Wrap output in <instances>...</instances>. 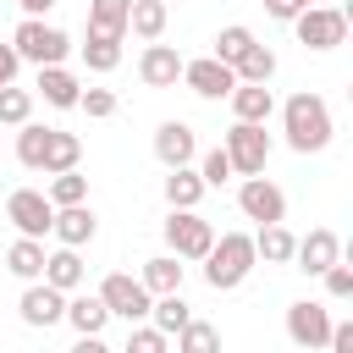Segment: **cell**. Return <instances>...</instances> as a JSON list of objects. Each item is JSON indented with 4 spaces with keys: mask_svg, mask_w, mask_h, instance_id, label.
I'll list each match as a JSON object with an SVG mask.
<instances>
[{
    "mask_svg": "<svg viewBox=\"0 0 353 353\" xmlns=\"http://www.w3.org/2000/svg\"><path fill=\"white\" fill-rule=\"evenodd\" d=\"M17 72H22L17 50H11V44H0V88H11V83H17Z\"/></svg>",
    "mask_w": 353,
    "mask_h": 353,
    "instance_id": "41",
    "label": "cell"
},
{
    "mask_svg": "<svg viewBox=\"0 0 353 353\" xmlns=\"http://www.w3.org/2000/svg\"><path fill=\"white\" fill-rule=\"evenodd\" d=\"M221 149H226V160H232L237 176H259L265 160H270V132L265 127H248V121H232Z\"/></svg>",
    "mask_w": 353,
    "mask_h": 353,
    "instance_id": "6",
    "label": "cell"
},
{
    "mask_svg": "<svg viewBox=\"0 0 353 353\" xmlns=\"http://www.w3.org/2000/svg\"><path fill=\"white\" fill-rule=\"evenodd\" d=\"M6 221L17 226V237L44 243V232H50V221H55V204L44 199V188H17V193L6 199Z\"/></svg>",
    "mask_w": 353,
    "mask_h": 353,
    "instance_id": "7",
    "label": "cell"
},
{
    "mask_svg": "<svg viewBox=\"0 0 353 353\" xmlns=\"http://www.w3.org/2000/svg\"><path fill=\"white\" fill-rule=\"evenodd\" d=\"M309 6H314V0H309Z\"/></svg>",
    "mask_w": 353,
    "mask_h": 353,
    "instance_id": "45",
    "label": "cell"
},
{
    "mask_svg": "<svg viewBox=\"0 0 353 353\" xmlns=\"http://www.w3.org/2000/svg\"><path fill=\"white\" fill-rule=\"evenodd\" d=\"M138 77H143V88H176V83H182V55H176L171 44H143Z\"/></svg>",
    "mask_w": 353,
    "mask_h": 353,
    "instance_id": "15",
    "label": "cell"
},
{
    "mask_svg": "<svg viewBox=\"0 0 353 353\" xmlns=\"http://www.w3.org/2000/svg\"><path fill=\"white\" fill-rule=\"evenodd\" d=\"M17 6H22V17H44L55 0H17Z\"/></svg>",
    "mask_w": 353,
    "mask_h": 353,
    "instance_id": "44",
    "label": "cell"
},
{
    "mask_svg": "<svg viewBox=\"0 0 353 353\" xmlns=\"http://www.w3.org/2000/svg\"><path fill=\"white\" fill-rule=\"evenodd\" d=\"M44 143H50V127H39V121H22L17 127V160L28 171H44Z\"/></svg>",
    "mask_w": 353,
    "mask_h": 353,
    "instance_id": "31",
    "label": "cell"
},
{
    "mask_svg": "<svg viewBox=\"0 0 353 353\" xmlns=\"http://www.w3.org/2000/svg\"><path fill=\"white\" fill-rule=\"evenodd\" d=\"M72 353H110V342H105V336H77Z\"/></svg>",
    "mask_w": 353,
    "mask_h": 353,
    "instance_id": "43",
    "label": "cell"
},
{
    "mask_svg": "<svg viewBox=\"0 0 353 353\" xmlns=\"http://www.w3.org/2000/svg\"><path fill=\"white\" fill-rule=\"evenodd\" d=\"M188 320H193V303H188L182 292H165V298H154V303H149V325H154L160 336H176Z\"/></svg>",
    "mask_w": 353,
    "mask_h": 353,
    "instance_id": "25",
    "label": "cell"
},
{
    "mask_svg": "<svg viewBox=\"0 0 353 353\" xmlns=\"http://www.w3.org/2000/svg\"><path fill=\"white\" fill-rule=\"evenodd\" d=\"M210 188L199 182V171L193 165H176V171H165V204L171 210H199V199H204Z\"/></svg>",
    "mask_w": 353,
    "mask_h": 353,
    "instance_id": "24",
    "label": "cell"
},
{
    "mask_svg": "<svg viewBox=\"0 0 353 353\" xmlns=\"http://www.w3.org/2000/svg\"><path fill=\"white\" fill-rule=\"evenodd\" d=\"M22 121H33V94L28 88H0V127H22Z\"/></svg>",
    "mask_w": 353,
    "mask_h": 353,
    "instance_id": "35",
    "label": "cell"
},
{
    "mask_svg": "<svg viewBox=\"0 0 353 353\" xmlns=\"http://www.w3.org/2000/svg\"><path fill=\"white\" fill-rule=\"evenodd\" d=\"M320 281H325V292H331L336 303H347V298H353V270H347V265H331Z\"/></svg>",
    "mask_w": 353,
    "mask_h": 353,
    "instance_id": "39",
    "label": "cell"
},
{
    "mask_svg": "<svg viewBox=\"0 0 353 353\" xmlns=\"http://www.w3.org/2000/svg\"><path fill=\"white\" fill-rule=\"evenodd\" d=\"M303 6H309V0H265V11H270L276 22H292V17L303 11Z\"/></svg>",
    "mask_w": 353,
    "mask_h": 353,
    "instance_id": "42",
    "label": "cell"
},
{
    "mask_svg": "<svg viewBox=\"0 0 353 353\" xmlns=\"http://www.w3.org/2000/svg\"><path fill=\"white\" fill-rule=\"evenodd\" d=\"M182 83H188L199 99H226V94L237 88L232 66H221V61H210V55H199V61H182Z\"/></svg>",
    "mask_w": 353,
    "mask_h": 353,
    "instance_id": "13",
    "label": "cell"
},
{
    "mask_svg": "<svg viewBox=\"0 0 353 353\" xmlns=\"http://www.w3.org/2000/svg\"><path fill=\"white\" fill-rule=\"evenodd\" d=\"M77 110H88L94 121H105V116H116V94H110V88H83Z\"/></svg>",
    "mask_w": 353,
    "mask_h": 353,
    "instance_id": "38",
    "label": "cell"
},
{
    "mask_svg": "<svg viewBox=\"0 0 353 353\" xmlns=\"http://www.w3.org/2000/svg\"><path fill=\"white\" fill-rule=\"evenodd\" d=\"M193 154H199V138H193L188 121H160V127H154V160H160L165 171L193 165Z\"/></svg>",
    "mask_w": 353,
    "mask_h": 353,
    "instance_id": "14",
    "label": "cell"
},
{
    "mask_svg": "<svg viewBox=\"0 0 353 353\" xmlns=\"http://www.w3.org/2000/svg\"><path fill=\"white\" fill-rule=\"evenodd\" d=\"M121 353H171V336H160L154 325H132L127 331V347Z\"/></svg>",
    "mask_w": 353,
    "mask_h": 353,
    "instance_id": "37",
    "label": "cell"
},
{
    "mask_svg": "<svg viewBox=\"0 0 353 353\" xmlns=\"http://www.w3.org/2000/svg\"><path fill=\"white\" fill-rule=\"evenodd\" d=\"M83 61H88V72H116V66H121V39H110V33H88Z\"/></svg>",
    "mask_w": 353,
    "mask_h": 353,
    "instance_id": "34",
    "label": "cell"
},
{
    "mask_svg": "<svg viewBox=\"0 0 353 353\" xmlns=\"http://www.w3.org/2000/svg\"><path fill=\"white\" fill-rule=\"evenodd\" d=\"M50 232H55V243H61V248H83V243H94L99 221H94V210H88V204H72V210H55Z\"/></svg>",
    "mask_w": 353,
    "mask_h": 353,
    "instance_id": "17",
    "label": "cell"
},
{
    "mask_svg": "<svg viewBox=\"0 0 353 353\" xmlns=\"http://www.w3.org/2000/svg\"><path fill=\"white\" fill-rule=\"evenodd\" d=\"M77 160H83V138H77V132H61V127H50V143H44V176L77 171Z\"/></svg>",
    "mask_w": 353,
    "mask_h": 353,
    "instance_id": "23",
    "label": "cell"
},
{
    "mask_svg": "<svg viewBox=\"0 0 353 353\" xmlns=\"http://www.w3.org/2000/svg\"><path fill=\"white\" fill-rule=\"evenodd\" d=\"M127 11H132V0H88V33L121 39L127 33Z\"/></svg>",
    "mask_w": 353,
    "mask_h": 353,
    "instance_id": "28",
    "label": "cell"
},
{
    "mask_svg": "<svg viewBox=\"0 0 353 353\" xmlns=\"http://www.w3.org/2000/svg\"><path fill=\"white\" fill-rule=\"evenodd\" d=\"M292 248H298V237L287 226H259V237H254V259H265V265H287Z\"/></svg>",
    "mask_w": 353,
    "mask_h": 353,
    "instance_id": "29",
    "label": "cell"
},
{
    "mask_svg": "<svg viewBox=\"0 0 353 353\" xmlns=\"http://www.w3.org/2000/svg\"><path fill=\"white\" fill-rule=\"evenodd\" d=\"M237 210H243L248 221H259V226H281V221H287V193H281L270 176H243Z\"/></svg>",
    "mask_w": 353,
    "mask_h": 353,
    "instance_id": "10",
    "label": "cell"
},
{
    "mask_svg": "<svg viewBox=\"0 0 353 353\" xmlns=\"http://www.w3.org/2000/svg\"><path fill=\"white\" fill-rule=\"evenodd\" d=\"M165 22H171L165 0H132V11H127V33H138L143 44H160Z\"/></svg>",
    "mask_w": 353,
    "mask_h": 353,
    "instance_id": "22",
    "label": "cell"
},
{
    "mask_svg": "<svg viewBox=\"0 0 353 353\" xmlns=\"http://www.w3.org/2000/svg\"><path fill=\"white\" fill-rule=\"evenodd\" d=\"M248 44H259V39H254L243 22H232V28H221V33H215V50H210V61H221V66H237V55H243Z\"/></svg>",
    "mask_w": 353,
    "mask_h": 353,
    "instance_id": "33",
    "label": "cell"
},
{
    "mask_svg": "<svg viewBox=\"0 0 353 353\" xmlns=\"http://www.w3.org/2000/svg\"><path fill=\"white\" fill-rule=\"evenodd\" d=\"M83 276H88V265H83L77 248H55V254H44V276H39L44 287H55V292H77Z\"/></svg>",
    "mask_w": 353,
    "mask_h": 353,
    "instance_id": "18",
    "label": "cell"
},
{
    "mask_svg": "<svg viewBox=\"0 0 353 353\" xmlns=\"http://www.w3.org/2000/svg\"><path fill=\"white\" fill-rule=\"evenodd\" d=\"M44 199H50L55 210H72V204H88V176H83V171H61V176H50V188H44Z\"/></svg>",
    "mask_w": 353,
    "mask_h": 353,
    "instance_id": "30",
    "label": "cell"
},
{
    "mask_svg": "<svg viewBox=\"0 0 353 353\" xmlns=\"http://www.w3.org/2000/svg\"><path fill=\"white\" fill-rule=\"evenodd\" d=\"M237 171H232V160H226V149H210L204 160H199V182L204 188H221V182H232Z\"/></svg>",
    "mask_w": 353,
    "mask_h": 353,
    "instance_id": "36",
    "label": "cell"
},
{
    "mask_svg": "<svg viewBox=\"0 0 353 353\" xmlns=\"http://www.w3.org/2000/svg\"><path fill=\"white\" fill-rule=\"evenodd\" d=\"M287 336H292V347H298V353H320V347H325V336H331V309H325V303H314V298L287 303Z\"/></svg>",
    "mask_w": 353,
    "mask_h": 353,
    "instance_id": "9",
    "label": "cell"
},
{
    "mask_svg": "<svg viewBox=\"0 0 353 353\" xmlns=\"http://www.w3.org/2000/svg\"><path fill=\"white\" fill-rule=\"evenodd\" d=\"M99 303L110 309V320L138 325V320H149V303H154V298L143 292V281H138V276H121V270H116V276H105V281H99Z\"/></svg>",
    "mask_w": 353,
    "mask_h": 353,
    "instance_id": "8",
    "label": "cell"
},
{
    "mask_svg": "<svg viewBox=\"0 0 353 353\" xmlns=\"http://www.w3.org/2000/svg\"><path fill=\"white\" fill-rule=\"evenodd\" d=\"M165 248L176 259H204L215 248V226L199 215V210H171L165 215Z\"/></svg>",
    "mask_w": 353,
    "mask_h": 353,
    "instance_id": "5",
    "label": "cell"
},
{
    "mask_svg": "<svg viewBox=\"0 0 353 353\" xmlns=\"http://www.w3.org/2000/svg\"><path fill=\"white\" fill-rule=\"evenodd\" d=\"M77 336H99L105 331V320H110V309L99 303V292H66V314H61Z\"/></svg>",
    "mask_w": 353,
    "mask_h": 353,
    "instance_id": "19",
    "label": "cell"
},
{
    "mask_svg": "<svg viewBox=\"0 0 353 353\" xmlns=\"http://www.w3.org/2000/svg\"><path fill=\"white\" fill-rule=\"evenodd\" d=\"M17 314H22V325L50 331V325H61V314H66V292H55V287H44V281H28Z\"/></svg>",
    "mask_w": 353,
    "mask_h": 353,
    "instance_id": "12",
    "label": "cell"
},
{
    "mask_svg": "<svg viewBox=\"0 0 353 353\" xmlns=\"http://www.w3.org/2000/svg\"><path fill=\"white\" fill-rule=\"evenodd\" d=\"M292 33H298L303 50H336L347 39V11H336V6H303L292 17Z\"/></svg>",
    "mask_w": 353,
    "mask_h": 353,
    "instance_id": "4",
    "label": "cell"
},
{
    "mask_svg": "<svg viewBox=\"0 0 353 353\" xmlns=\"http://www.w3.org/2000/svg\"><path fill=\"white\" fill-rule=\"evenodd\" d=\"M226 99H232V116L248 121V127H265V121L276 116V94H270L265 83H237Z\"/></svg>",
    "mask_w": 353,
    "mask_h": 353,
    "instance_id": "16",
    "label": "cell"
},
{
    "mask_svg": "<svg viewBox=\"0 0 353 353\" xmlns=\"http://www.w3.org/2000/svg\"><path fill=\"white\" fill-rule=\"evenodd\" d=\"M11 50H17V61L61 66V61H66V50H72V39H66L61 28H50L44 17H22V22H17V33H11Z\"/></svg>",
    "mask_w": 353,
    "mask_h": 353,
    "instance_id": "3",
    "label": "cell"
},
{
    "mask_svg": "<svg viewBox=\"0 0 353 353\" xmlns=\"http://www.w3.org/2000/svg\"><path fill=\"white\" fill-rule=\"evenodd\" d=\"M325 347H331V353H353V320H331Z\"/></svg>",
    "mask_w": 353,
    "mask_h": 353,
    "instance_id": "40",
    "label": "cell"
},
{
    "mask_svg": "<svg viewBox=\"0 0 353 353\" xmlns=\"http://www.w3.org/2000/svg\"><path fill=\"white\" fill-rule=\"evenodd\" d=\"M254 237L248 232H226V237H215V248L204 254V281L215 287V292H232V287H243L248 276H254Z\"/></svg>",
    "mask_w": 353,
    "mask_h": 353,
    "instance_id": "2",
    "label": "cell"
},
{
    "mask_svg": "<svg viewBox=\"0 0 353 353\" xmlns=\"http://www.w3.org/2000/svg\"><path fill=\"white\" fill-rule=\"evenodd\" d=\"M281 132H287V149H298V154H320L325 143H331V105L320 99V94H292L287 105H281Z\"/></svg>",
    "mask_w": 353,
    "mask_h": 353,
    "instance_id": "1",
    "label": "cell"
},
{
    "mask_svg": "<svg viewBox=\"0 0 353 353\" xmlns=\"http://www.w3.org/2000/svg\"><path fill=\"white\" fill-rule=\"evenodd\" d=\"M182 276H188V265L176 259V254H154V259H143V292L149 298H165V292H182Z\"/></svg>",
    "mask_w": 353,
    "mask_h": 353,
    "instance_id": "20",
    "label": "cell"
},
{
    "mask_svg": "<svg viewBox=\"0 0 353 353\" xmlns=\"http://www.w3.org/2000/svg\"><path fill=\"white\" fill-rule=\"evenodd\" d=\"M39 94H44V105H55V110H77L83 83H77L66 66H39Z\"/></svg>",
    "mask_w": 353,
    "mask_h": 353,
    "instance_id": "21",
    "label": "cell"
},
{
    "mask_svg": "<svg viewBox=\"0 0 353 353\" xmlns=\"http://www.w3.org/2000/svg\"><path fill=\"white\" fill-rule=\"evenodd\" d=\"M292 259H298V270H303V276H325L331 265H342V237H336L331 226H314L309 237H298Z\"/></svg>",
    "mask_w": 353,
    "mask_h": 353,
    "instance_id": "11",
    "label": "cell"
},
{
    "mask_svg": "<svg viewBox=\"0 0 353 353\" xmlns=\"http://www.w3.org/2000/svg\"><path fill=\"white\" fill-rule=\"evenodd\" d=\"M232 77H237V83H265V88H270V77H276V50H270V44H248V50L237 55Z\"/></svg>",
    "mask_w": 353,
    "mask_h": 353,
    "instance_id": "26",
    "label": "cell"
},
{
    "mask_svg": "<svg viewBox=\"0 0 353 353\" xmlns=\"http://www.w3.org/2000/svg\"><path fill=\"white\" fill-rule=\"evenodd\" d=\"M6 270H11V276H22V281H39V276H44V243L17 237V243L6 248Z\"/></svg>",
    "mask_w": 353,
    "mask_h": 353,
    "instance_id": "27",
    "label": "cell"
},
{
    "mask_svg": "<svg viewBox=\"0 0 353 353\" xmlns=\"http://www.w3.org/2000/svg\"><path fill=\"white\" fill-rule=\"evenodd\" d=\"M176 353H221V331L210 325V320H188L182 331H176Z\"/></svg>",
    "mask_w": 353,
    "mask_h": 353,
    "instance_id": "32",
    "label": "cell"
}]
</instances>
